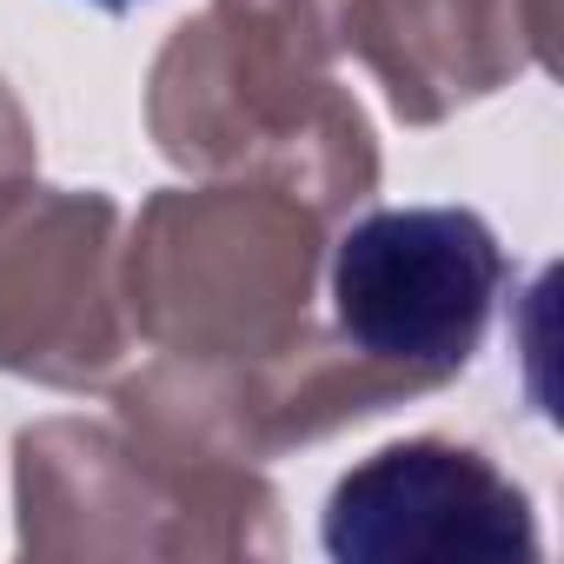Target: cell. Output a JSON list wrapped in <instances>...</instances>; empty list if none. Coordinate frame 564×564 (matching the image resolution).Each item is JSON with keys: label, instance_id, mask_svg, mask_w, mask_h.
I'll return each mask as SVG.
<instances>
[{"label": "cell", "instance_id": "cell-3", "mask_svg": "<svg viewBox=\"0 0 564 564\" xmlns=\"http://www.w3.org/2000/svg\"><path fill=\"white\" fill-rule=\"evenodd\" d=\"M87 8H107V14H127V8H140V0H87Z\"/></svg>", "mask_w": 564, "mask_h": 564}, {"label": "cell", "instance_id": "cell-1", "mask_svg": "<svg viewBox=\"0 0 564 564\" xmlns=\"http://www.w3.org/2000/svg\"><path fill=\"white\" fill-rule=\"evenodd\" d=\"M505 293V246L471 206H386L333 246V319L386 366L465 372Z\"/></svg>", "mask_w": 564, "mask_h": 564}, {"label": "cell", "instance_id": "cell-2", "mask_svg": "<svg viewBox=\"0 0 564 564\" xmlns=\"http://www.w3.org/2000/svg\"><path fill=\"white\" fill-rule=\"evenodd\" d=\"M333 564H511L538 557L531 498L471 445L405 438L352 465L326 498Z\"/></svg>", "mask_w": 564, "mask_h": 564}]
</instances>
